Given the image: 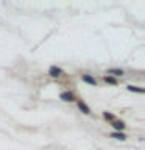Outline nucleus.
<instances>
[{
	"label": "nucleus",
	"mask_w": 145,
	"mask_h": 150,
	"mask_svg": "<svg viewBox=\"0 0 145 150\" xmlns=\"http://www.w3.org/2000/svg\"><path fill=\"white\" fill-rule=\"evenodd\" d=\"M49 75L53 77V78H58V77L63 75V69H59L58 66H51V67L49 69Z\"/></svg>",
	"instance_id": "nucleus-1"
},
{
	"label": "nucleus",
	"mask_w": 145,
	"mask_h": 150,
	"mask_svg": "<svg viewBox=\"0 0 145 150\" xmlns=\"http://www.w3.org/2000/svg\"><path fill=\"white\" fill-rule=\"evenodd\" d=\"M73 98H75V96H73V92H70V91L61 94V100H64V102H72Z\"/></svg>",
	"instance_id": "nucleus-2"
},
{
	"label": "nucleus",
	"mask_w": 145,
	"mask_h": 150,
	"mask_svg": "<svg viewBox=\"0 0 145 150\" xmlns=\"http://www.w3.org/2000/svg\"><path fill=\"white\" fill-rule=\"evenodd\" d=\"M78 108L84 112V114H91V108H89L84 102H78Z\"/></svg>",
	"instance_id": "nucleus-3"
},
{
	"label": "nucleus",
	"mask_w": 145,
	"mask_h": 150,
	"mask_svg": "<svg viewBox=\"0 0 145 150\" xmlns=\"http://www.w3.org/2000/svg\"><path fill=\"white\" fill-rule=\"evenodd\" d=\"M81 80H83V81H86V83H89V84H92V86H95V84H97L95 78H92L91 75H81Z\"/></svg>",
	"instance_id": "nucleus-4"
},
{
	"label": "nucleus",
	"mask_w": 145,
	"mask_h": 150,
	"mask_svg": "<svg viewBox=\"0 0 145 150\" xmlns=\"http://www.w3.org/2000/svg\"><path fill=\"white\" fill-rule=\"evenodd\" d=\"M112 127H114L117 131H122V130L125 128V124L122 120H112Z\"/></svg>",
	"instance_id": "nucleus-5"
},
{
	"label": "nucleus",
	"mask_w": 145,
	"mask_h": 150,
	"mask_svg": "<svg viewBox=\"0 0 145 150\" xmlns=\"http://www.w3.org/2000/svg\"><path fill=\"white\" fill-rule=\"evenodd\" d=\"M108 74L114 75V77H122V75H123V70H122V69H109V70H108Z\"/></svg>",
	"instance_id": "nucleus-6"
},
{
	"label": "nucleus",
	"mask_w": 145,
	"mask_h": 150,
	"mask_svg": "<svg viewBox=\"0 0 145 150\" xmlns=\"http://www.w3.org/2000/svg\"><path fill=\"white\" fill-rule=\"evenodd\" d=\"M111 138H114V139H120V141H125L126 139V136L122 133V131H115V133H112L111 134Z\"/></svg>",
	"instance_id": "nucleus-7"
},
{
	"label": "nucleus",
	"mask_w": 145,
	"mask_h": 150,
	"mask_svg": "<svg viewBox=\"0 0 145 150\" xmlns=\"http://www.w3.org/2000/svg\"><path fill=\"white\" fill-rule=\"evenodd\" d=\"M128 91H131V92H139V94H142V92H144V89H142V88H137V86H128Z\"/></svg>",
	"instance_id": "nucleus-8"
},
{
	"label": "nucleus",
	"mask_w": 145,
	"mask_h": 150,
	"mask_svg": "<svg viewBox=\"0 0 145 150\" xmlns=\"http://www.w3.org/2000/svg\"><path fill=\"white\" fill-rule=\"evenodd\" d=\"M105 81H106V83H111V84H115L117 80H115L114 77H108V75H106V77H105Z\"/></svg>",
	"instance_id": "nucleus-9"
},
{
	"label": "nucleus",
	"mask_w": 145,
	"mask_h": 150,
	"mask_svg": "<svg viewBox=\"0 0 145 150\" xmlns=\"http://www.w3.org/2000/svg\"><path fill=\"white\" fill-rule=\"evenodd\" d=\"M103 117H105L106 120H114V116H112L111 112H108V111H106V112H103Z\"/></svg>",
	"instance_id": "nucleus-10"
}]
</instances>
